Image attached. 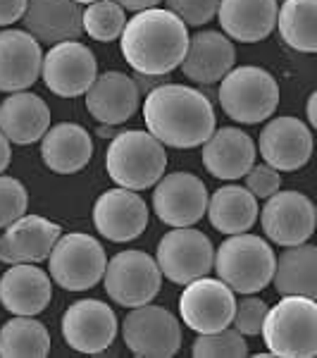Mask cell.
<instances>
[{"instance_id":"8","label":"cell","mask_w":317,"mask_h":358,"mask_svg":"<svg viewBox=\"0 0 317 358\" xmlns=\"http://www.w3.org/2000/svg\"><path fill=\"white\" fill-rule=\"evenodd\" d=\"M103 285H105L108 296L117 306L124 308H136V306L151 303L163 285V273L158 263L146 251H122L105 265L103 273Z\"/></svg>"},{"instance_id":"27","label":"cell","mask_w":317,"mask_h":358,"mask_svg":"<svg viewBox=\"0 0 317 358\" xmlns=\"http://www.w3.org/2000/svg\"><path fill=\"white\" fill-rule=\"evenodd\" d=\"M50 127V108L29 91H15L0 103V131L17 146L41 141Z\"/></svg>"},{"instance_id":"1","label":"cell","mask_w":317,"mask_h":358,"mask_svg":"<svg viewBox=\"0 0 317 358\" xmlns=\"http://www.w3.org/2000/svg\"><path fill=\"white\" fill-rule=\"evenodd\" d=\"M148 131L163 146H203L215 131V110L207 96L184 84H163L153 89L143 103Z\"/></svg>"},{"instance_id":"29","label":"cell","mask_w":317,"mask_h":358,"mask_svg":"<svg viewBox=\"0 0 317 358\" xmlns=\"http://www.w3.org/2000/svg\"><path fill=\"white\" fill-rule=\"evenodd\" d=\"M210 224L222 234H244L258 220V199L244 187H222L207 199Z\"/></svg>"},{"instance_id":"33","label":"cell","mask_w":317,"mask_h":358,"mask_svg":"<svg viewBox=\"0 0 317 358\" xmlns=\"http://www.w3.org/2000/svg\"><path fill=\"white\" fill-rule=\"evenodd\" d=\"M193 356L196 358H244L249 356V344L246 337L236 330L222 327L217 332L198 334L193 342Z\"/></svg>"},{"instance_id":"6","label":"cell","mask_w":317,"mask_h":358,"mask_svg":"<svg viewBox=\"0 0 317 358\" xmlns=\"http://www.w3.org/2000/svg\"><path fill=\"white\" fill-rule=\"evenodd\" d=\"M220 82L217 98L222 110L239 124H260L279 106V84L263 67H232Z\"/></svg>"},{"instance_id":"18","label":"cell","mask_w":317,"mask_h":358,"mask_svg":"<svg viewBox=\"0 0 317 358\" xmlns=\"http://www.w3.org/2000/svg\"><path fill=\"white\" fill-rule=\"evenodd\" d=\"M62 227L41 215H22L5 227L0 236V263H41L48 261Z\"/></svg>"},{"instance_id":"41","label":"cell","mask_w":317,"mask_h":358,"mask_svg":"<svg viewBox=\"0 0 317 358\" xmlns=\"http://www.w3.org/2000/svg\"><path fill=\"white\" fill-rule=\"evenodd\" d=\"M315 101H317V94H310V96H308V122H310V127H317Z\"/></svg>"},{"instance_id":"40","label":"cell","mask_w":317,"mask_h":358,"mask_svg":"<svg viewBox=\"0 0 317 358\" xmlns=\"http://www.w3.org/2000/svg\"><path fill=\"white\" fill-rule=\"evenodd\" d=\"M10 158H13V151H10V141H8V136L0 131V172L8 170Z\"/></svg>"},{"instance_id":"39","label":"cell","mask_w":317,"mask_h":358,"mask_svg":"<svg viewBox=\"0 0 317 358\" xmlns=\"http://www.w3.org/2000/svg\"><path fill=\"white\" fill-rule=\"evenodd\" d=\"M115 3L122 5L124 10H131V13H141V10L158 8L163 0H115Z\"/></svg>"},{"instance_id":"16","label":"cell","mask_w":317,"mask_h":358,"mask_svg":"<svg viewBox=\"0 0 317 358\" xmlns=\"http://www.w3.org/2000/svg\"><path fill=\"white\" fill-rule=\"evenodd\" d=\"M260 155L277 172H293L308 165L313 155V131L310 127L291 115L272 117L260 131Z\"/></svg>"},{"instance_id":"26","label":"cell","mask_w":317,"mask_h":358,"mask_svg":"<svg viewBox=\"0 0 317 358\" xmlns=\"http://www.w3.org/2000/svg\"><path fill=\"white\" fill-rule=\"evenodd\" d=\"M41 158L50 172L74 175L94 158V141L82 124L60 122L41 136Z\"/></svg>"},{"instance_id":"34","label":"cell","mask_w":317,"mask_h":358,"mask_svg":"<svg viewBox=\"0 0 317 358\" xmlns=\"http://www.w3.org/2000/svg\"><path fill=\"white\" fill-rule=\"evenodd\" d=\"M29 206V194L24 184L15 177L0 175V229H5L8 224L20 220L27 213Z\"/></svg>"},{"instance_id":"30","label":"cell","mask_w":317,"mask_h":358,"mask_svg":"<svg viewBox=\"0 0 317 358\" xmlns=\"http://www.w3.org/2000/svg\"><path fill=\"white\" fill-rule=\"evenodd\" d=\"M50 354V334L34 315H17L0 327L3 358H45Z\"/></svg>"},{"instance_id":"36","label":"cell","mask_w":317,"mask_h":358,"mask_svg":"<svg viewBox=\"0 0 317 358\" xmlns=\"http://www.w3.org/2000/svg\"><path fill=\"white\" fill-rule=\"evenodd\" d=\"M167 10L175 13L186 27H200L215 20L220 0H165Z\"/></svg>"},{"instance_id":"17","label":"cell","mask_w":317,"mask_h":358,"mask_svg":"<svg viewBox=\"0 0 317 358\" xmlns=\"http://www.w3.org/2000/svg\"><path fill=\"white\" fill-rule=\"evenodd\" d=\"M94 224L108 241H131L148 227V206L131 189H112L98 196L94 206Z\"/></svg>"},{"instance_id":"22","label":"cell","mask_w":317,"mask_h":358,"mask_svg":"<svg viewBox=\"0 0 317 358\" xmlns=\"http://www.w3.org/2000/svg\"><path fill=\"white\" fill-rule=\"evenodd\" d=\"M22 22L38 43L48 45L77 41L84 34L82 8L74 0H27Z\"/></svg>"},{"instance_id":"42","label":"cell","mask_w":317,"mask_h":358,"mask_svg":"<svg viewBox=\"0 0 317 358\" xmlns=\"http://www.w3.org/2000/svg\"><path fill=\"white\" fill-rule=\"evenodd\" d=\"M98 136H103V138H110V136H115L112 127H110V124H103L101 129H98Z\"/></svg>"},{"instance_id":"11","label":"cell","mask_w":317,"mask_h":358,"mask_svg":"<svg viewBox=\"0 0 317 358\" xmlns=\"http://www.w3.org/2000/svg\"><path fill=\"white\" fill-rule=\"evenodd\" d=\"M236 308L234 292L222 280L198 277L184 285L179 296V315L189 330L205 334L232 325Z\"/></svg>"},{"instance_id":"3","label":"cell","mask_w":317,"mask_h":358,"mask_svg":"<svg viewBox=\"0 0 317 358\" xmlns=\"http://www.w3.org/2000/svg\"><path fill=\"white\" fill-rule=\"evenodd\" d=\"M105 167L115 184L131 192H143L155 187V182L165 175L167 153L151 131L126 129L112 136L105 153Z\"/></svg>"},{"instance_id":"2","label":"cell","mask_w":317,"mask_h":358,"mask_svg":"<svg viewBox=\"0 0 317 358\" xmlns=\"http://www.w3.org/2000/svg\"><path fill=\"white\" fill-rule=\"evenodd\" d=\"M126 65L143 77H163L182 65L189 48V29L170 10L151 8L126 20L119 36Z\"/></svg>"},{"instance_id":"43","label":"cell","mask_w":317,"mask_h":358,"mask_svg":"<svg viewBox=\"0 0 317 358\" xmlns=\"http://www.w3.org/2000/svg\"><path fill=\"white\" fill-rule=\"evenodd\" d=\"M74 3H79V5H91V3H96V0H74Z\"/></svg>"},{"instance_id":"28","label":"cell","mask_w":317,"mask_h":358,"mask_svg":"<svg viewBox=\"0 0 317 358\" xmlns=\"http://www.w3.org/2000/svg\"><path fill=\"white\" fill-rule=\"evenodd\" d=\"M274 289L281 296H317V248L313 244L284 246L274 258Z\"/></svg>"},{"instance_id":"9","label":"cell","mask_w":317,"mask_h":358,"mask_svg":"<svg viewBox=\"0 0 317 358\" xmlns=\"http://www.w3.org/2000/svg\"><path fill=\"white\" fill-rule=\"evenodd\" d=\"M126 349L138 358H172L182 349V325L167 308L143 303L122 322Z\"/></svg>"},{"instance_id":"32","label":"cell","mask_w":317,"mask_h":358,"mask_svg":"<svg viewBox=\"0 0 317 358\" xmlns=\"http://www.w3.org/2000/svg\"><path fill=\"white\" fill-rule=\"evenodd\" d=\"M126 24L124 8L115 0H96L82 10V29L91 38L103 43L117 41Z\"/></svg>"},{"instance_id":"24","label":"cell","mask_w":317,"mask_h":358,"mask_svg":"<svg viewBox=\"0 0 317 358\" xmlns=\"http://www.w3.org/2000/svg\"><path fill=\"white\" fill-rule=\"evenodd\" d=\"M277 8V0H220L215 17L227 38L258 43L274 31Z\"/></svg>"},{"instance_id":"38","label":"cell","mask_w":317,"mask_h":358,"mask_svg":"<svg viewBox=\"0 0 317 358\" xmlns=\"http://www.w3.org/2000/svg\"><path fill=\"white\" fill-rule=\"evenodd\" d=\"M27 0H0V27H10L24 17Z\"/></svg>"},{"instance_id":"13","label":"cell","mask_w":317,"mask_h":358,"mask_svg":"<svg viewBox=\"0 0 317 358\" xmlns=\"http://www.w3.org/2000/svg\"><path fill=\"white\" fill-rule=\"evenodd\" d=\"M43 84L60 98H77L89 91L98 77L96 55L79 41L55 43L41 62Z\"/></svg>"},{"instance_id":"25","label":"cell","mask_w":317,"mask_h":358,"mask_svg":"<svg viewBox=\"0 0 317 358\" xmlns=\"http://www.w3.org/2000/svg\"><path fill=\"white\" fill-rule=\"evenodd\" d=\"M234 43L222 31H198L189 36V48L182 69L196 84H215L234 67Z\"/></svg>"},{"instance_id":"12","label":"cell","mask_w":317,"mask_h":358,"mask_svg":"<svg viewBox=\"0 0 317 358\" xmlns=\"http://www.w3.org/2000/svg\"><path fill=\"white\" fill-rule=\"evenodd\" d=\"M153 210L170 227H193L207 210V187L191 172H172L155 182Z\"/></svg>"},{"instance_id":"21","label":"cell","mask_w":317,"mask_h":358,"mask_svg":"<svg viewBox=\"0 0 317 358\" xmlns=\"http://www.w3.org/2000/svg\"><path fill=\"white\" fill-rule=\"evenodd\" d=\"M53 299V282L36 263H15L0 277V303L15 315H38Z\"/></svg>"},{"instance_id":"20","label":"cell","mask_w":317,"mask_h":358,"mask_svg":"<svg viewBox=\"0 0 317 358\" xmlns=\"http://www.w3.org/2000/svg\"><path fill=\"white\" fill-rule=\"evenodd\" d=\"M41 43L22 29L0 31V91L15 94L36 84L41 77Z\"/></svg>"},{"instance_id":"14","label":"cell","mask_w":317,"mask_h":358,"mask_svg":"<svg viewBox=\"0 0 317 358\" xmlns=\"http://www.w3.org/2000/svg\"><path fill=\"white\" fill-rule=\"evenodd\" d=\"M60 330L69 349L79 354H101L117 337V315L98 299H82L62 313Z\"/></svg>"},{"instance_id":"15","label":"cell","mask_w":317,"mask_h":358,"mask_svg":"<svg viewBox=\"0 0 317 358\" xmlns=\"http://www.w3.org/2000/svg\"><path fill=\"white\" fill-rule=\"evenodd\" d=\"M263 229L277 246H298L315 232V206L301 192H274L260 213Z\"/></svg>"},{"instance_id":"5","label":"cell","mask_w":317,"mask_h":358,"mask_svg":"<svg viewBox=\"0 0 317 358\" xmlns=\"http://www.w3.org/2000/svg\"><path fill=\"white\" fill-rule=\"evenodd\" d=\"M274 251L256 234H229L227 241L215 251L212 270L234 294L263 292L272 282Z\"/></svg>"},{"instance_id":"7","label":"cell","mask_w":317,"mask_h":358,"mask_svg":"<svg viewBox=\"0 0 317 358\" xmlns=\"http://www.w3.org/2000/svg\"><path fill=\"white\" fill-rule=\"evenodd\" d=\"M48 261L50 280L57 287H62L67 292H86L103 280L108 256L101 241L94 239L91 234L72 232L60 234Z\"/></svg>"},{"instance_id":"19","label":"cell","mask_w":317,"mask_h":358,"mask_svg":"<svg viewBox=\"0 0 317 358\" xmlns=\"http://www.w3.org/2000/svg\"><path fill=\"white\" fill-rule=\"evenodd\" d=\"M138 103H141L138 84L117 69L98 74L86 91V110L101 124L117 127L131 120L138 110Z\"/></svg>"},{"instance_id":"23","label":"cell","mask_w":317,"mask_h":358,"mask_svg":"<svg viewBox=\"0 0 317 358\" xmlns=\"http://www.w3.org/2000/svg\"><path fill=\"white\" fill-rule=\"evenodd\" d=\"M256 143L236 127H222L203 143V165L217 179H241L256 165Z\"/></svg>"},{"instance_id":"31","label":"cell","mask_w":317,"mask_h":358,"mask_svg":"<svg viewBox=\"0 0 317 358\" xmlns=\"http://www.w3.org/2000/svg\"><path fill=\"white\" fill-rule=\"evenodd\" d=\"M317 0H284L277 8V24L279 36L289 48L298 53H315L317 50Z\"/></svg>"},{"instance_id":"10","label":"cell","mask_w":317,"mask_h":358,"mask_svg":"<svg viewBox=\"0 0 317 358\" xmlns=\"http://www.w3.org/2000/svg\"><path fill=\"white\" fill-rule=\"evenodd\" d=\"M212 261H215V248L212 241L191 227H175L158 241L155 263L160 273L175 285H189L198 277L210 275Z\"/></svg>"},{"instance_id":"4","label":"cell","mask_w":317,"mask_h":358,"mask_svg":"<svg viewBox=\"0 0 317 358\" xmlns=\"http://www.w3.org/2000/svg\"><path fill=\"white\" fill-rule=\"evenodd\" d=\"M263 339L272 356L313 358L317 354V303L308 296H281L267 308Z\"/></svg>"},{"instance_id":"35","label":"cell","mask_w":317,"mask_h":358,"mask_svg":"<svg viewBox=\"0 0 317 358\" xmlns=\"http://www.w3.org/2000/svg\"><path fill=\"white\" fill-rule=\"evenodd\" d=\"M267 308H270V306L265 303L263 299L246 294V299L236 301L234 317H232L234 330L241 332L244 337H256V334H260L265 315H267Z\"/></svg>"},{"instance_id":"37","label":"cell","mask_w":317,"mask_h":358,"mask_svg":"<svg viewBox=\"0 0 317 358\" xmlns=\"http://www.w3.org/2000/svg\"><path fill=\"white\" fill-rule=\"evenodd\" d=\"M246 189L256 196V199H270L274 192H279L281 187V177L274 167L265 165H253L249 172H246Z\"/></svg>"}]
</instances>
